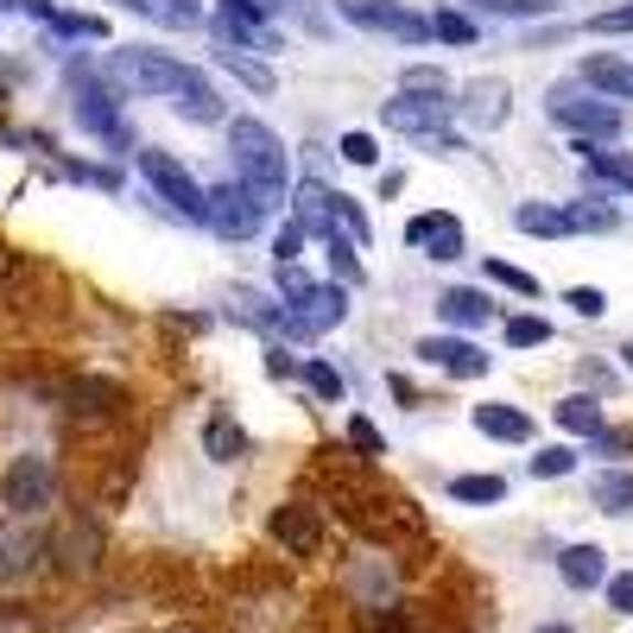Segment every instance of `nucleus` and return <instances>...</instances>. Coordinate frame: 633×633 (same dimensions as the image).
Segmentation results:
<instances>
[{
  "label": "nucleus",
  "mask_w": 633,
  "mask_h": 633,
  "mask_svg": "<svg viewBox=\"0 0 633 633\" xmlns=\"http://www.w3.org/2000/svg\"><path fill=\"white\" fill-rule=\"evenodd\" d=\"M108 70L121 76L127 89H140V96H177V114H190V121H222V96L203 83L190 64H177L165 51H114V64Z\"/></svg>",
  "instance_id": "obj_1"
},
{
  "label": "nucleus",
  "mask_w": 633,
  "mask_h": 633,
  "mask_svg": "<svg viewBox=\"0 0 633 633\" xmlns=\"http://www.w3.org/2000/svg\"><path fill=\"white\" fill-rule=\"evenodd\" d=\"M228 152H234L241 177L260 190V203L273 209L285 197V146H279V133L266 121H253V114H234L228 121Z\"/></svg>",
  "instance_id": "obj_2"
},
{
  "label": "nucleus",
  "mask_w": 633,
  "mask_h": 633,
  "mask_svg": "<svg viewBox=\"0 0 633 633\" xmlns=\"http://www.w3.org/2000/svg\"><path fill=\"white\" fill-rule=\"evenodd\" d=\"M260 216H266V203H260L253 184H216V190H209V209H203V222L216 228L222 241H248L253 228H260Z\"/></svg>",
  "instance_id": "obj_3"
},
{
  "label": "nucleus",
  "mask_w": 633,
  "mask_h": 633,
  "mask_svg": "<svg viewBox=\"0 0 633 633\" xmlns=\"http://www.w3.org/2000/svg\"><path fill=\"white\" fill-rule=\"evenodd\" d=\"M140 172H146V184H152V190H159L165 203H172L177 216H197V222H203V209H209V190H203L197 177L184 172V165H177L172 152H152V146H146V152H140Z\"/></svg>",
  "instance_id": "obj_4"
},
{
  "label": "nucleus",
  "mask_w": 633,
  "mask_h": 633,
  "mask_svg": "<svg viewBox=\"0 0 633 633\" xmlns=\"http://www.w3.org/2000/svg\"><path fill=\"white\" fill-rule=\"evenodd\" d=\"M0 494H7L13 513H45V506H57V469H51V456H13Z\"/></svg>",
  "instance_id": "obj_5"
},
{
  "label": "nucleus",
  "mask_w": 633,
  "mask_h": 633,
  "mask_svg": "<svg viewBox=\"0 0 633 633\" xmlns=\"http://www.w3.org/2000/svg\"><path fill=\"white\" fill-rule=\"evenodd\" d=\"M336 13L354 25H368V32H393V39H430V20H418V13H405L400 0H336Z\"/></svg>",
  "instance_id": "obj_6"
},
{
  "label": "nucleus",
  "mask_w": 633,
  "mask_h": 633,
  "mask_svg": "<svg viewBox=\"0 0 633 633\" xmlns=\"http://www.w3.org/2000/svg\"><path fill=\"white\" fill-rule=\"evenodd\" d=\"M380 121L393 127V133H437V127L450 121V101L444 96H418V89H400V96L380 101Z\"/></svg>",
  "instance_id": "obj_7"
},
{
  "label": "nucleus",
  "mask_w": 633,
  "mask_h": 633,
  "mask_svg": "<svg viewBox=\"0 0 633 633\" xmlns=\"http://www.w3.org/2000/svg\"><path fill=\"white\" fill-rule=\"evenodd\" d=\"M266 532H273V545H285L292 557H310L324 545V513L310 501H285L273 520H266Z\"/></svg>",
  "instance_id": "obj_8"
},
{
  "label": "nucleus",
  "mask_w": 633,
  "mask_h": 633,
  "mask_svg": "<svg viewBox=\"0 0 633 633\" xmlns=\"http://www.w3.org/2000/svg\"><path fill=\"white\" fill-rule=\"evenodd\" d=\"M412 354H418L425 368H444V374H456V380H481L488 361H494V354H481L476 342H462V336H425Z\"/></svg>",
  "instance_id": "obj_9"
},
{
  "label": "nucleus",
  "mask_w": 633,
  "mask_h": 633,
  "mask_svg": "<svg viewBox=\"0 0 633 633\" xmlns=\"http://www.w3.org/2000/svg\"><path fill=\"white\" fill-rule=\"evenodd\" d=\"M45 557V538L25 520H0V582H25Z\"/></svg>",
  "instance_id": "obj_10"
},
{
  "label": "nucleus",
  "mask_w": 633,
  "mask_h": 633,
  "mask_svg": "<svg viewBox=\"0 0 633 633\" xmlns=\"http://www.w3.org/2000/svg\"><path fill=\"white\" fill-rule=\"evenodd\" d=\"M405 241H412V248H425V260H462V222L444 216V209L412 216V222H405Z\"/></svg>",
  "instance_id": "obj_11"
},
{
  "label": "nucleus",
  "mask_w": 633,
  "mask_h": 633,
  "mask_svg": "<svg viewBox=\"0 0 633 633\" xmlns=\"http://www.w3.org/2000/svg\"><path fill=\"white\" fill-rule=\"evenodd\" d=\"M552 114L570 127L577 140H614V133H621V114H614L608 101H557Z\"/></svg>",
  "instance_id": "obj_12"
},
{
  "label": "nucleus",
  "mask_w": 633,
  "mask_h": 633,
  "mask_svg": "<svg viewBox=\"0 0 633 633\" xmlns=\"http://www.w3.org/2000/svg\"><path fill=\"white\" fill-rule=\"evenodd\" d=\"M469 418H476V430L481 437H494V444H532V418L526 412H520V405H476V412H469Z\"/></svg>",
  "instance_id": "obj_13"
},
{
  "label": "nucleus",
  "mask_w": 633,
  "mask_h": 633,
  "mask_svg": "<svg viewBox=\"0 0 633 633\" xmlns=\"http://www.w3.org/2000/svg\"><path fill=\"white\" fill-rule=\"evenodd\" d=\"M437 317L456 329H481L494 317V298H488V292H469V285H450V292L437 298Z\"/></svg>",
  "instance_id": "obj_14"
},
{
  "label": "nucleus",
  "mask_w": 633,
  "mask_h": 633,
  "mask_svg": "<svg viewBox=\"0 0 633 633\" xmlns=\"http://www.w3.org/2000/svg\"><path fill=\"white\" fill-rule=\"evenodd\" d=\"M557 577L570 582V589H602L608 582V552L602 545H570V552L557 557Z\"/></svg>",
  "instance_id": "obj_15"
},
{
  "label": "nucleus",
  "mask_w": 633,
  "mask_h": 633,
  "mask_svg": "<svg viewBox=\"0 0 633 633\" xmlns=\"http://www.w3.org/2000/svg\"><path fill=\"white\" fill-rule=\"evenodd\" d=\"M513 228H520V234L564 241V234H577V216H570V209H552V203H520V209H513Z\"/></svg>",
  "instance_id": "obj_16"
},
{
  "label": "nucleus",
  "mask_w": 633,
  "mask_h": 633,
  "mask_svg": "<svg viewBox=\"0 0 633 633\" xmlns=\"http://www.w3.org/2000/svg\"><path fill=\"white\" fill-rule=\"evenodd\" d=\"M582 83L614 101H633V64L627 57H582Z\"/></svg>",
  "instance_id": "obj_17"
},
{
  "label": "nucleus",
  "mask_w": 633,
  "mask_h": 633,
  "mask_svg": "<svg viewBox=\"0 0 633 633\" xmlns=\"http://www.w3.org/2000/svg\"><path fill=\"white\" fill-rule=\"evenodd\" d=\"M203 450H209V462H241V456H248V430L234 425L228 412H209V425H203Z\"/></svg>",
  "instance_id": "obj_18"
},
{
  "label": "nucleus",
  "mask_w": 633,
  "mask_h": 633,
  "mask_svg": "<svg viewBox=\"0 0 633 633\" xmlns=\"http://www.w3.org/2000/svg\"><path fill=\"white\" fill-rule=\"evenodd\" d=\"M298 228L304 234H336V197H329L324 184H298Z\"/></svg>",
  "instance_id": "obj_19"
},
{
  "label": "nucleus",
  "mask_w": 633,
  "mask_h": 633,
  "mask_svg": "<svg viewBox=\"0 0 633 633\" xmlns=\"http://www.w3.org/2000/svg\"><path fill=\"white\" fill-rule=\"evenodd\" d=\"M552 418L570 430V437H596V430H602V400H589V393H570V400H557V405H552Z\"/></svg>",
  "instance_id": "obj_20"
},
{
  "label": "nucleus",
  "mask_w": 633,
  "mask_h": 633,
  "mask_svg": "<svg viewBox=\"0 0 633 633\" xmlns=\"http://www.w3.org/2000/svg\"><path fill=\"white\" fill-rule=\"evenodd\" d=\"M70 412L108 418V412H121V386H108V380H76V386H70Z\"/></svg>",
  "instance_id": "obj_21"
},
{
  "label": "nucleus",
  "mask_w": 633,
  "mask_h": 633,
  "mask_svg": "<svg viewBox=\"0 0 633 633\" xmlns=\"http://www.w3.org/2000/svg\"><path fill=\"white\" fill-rule=\"evenodd\" d=\"M589 494H596V506H602V513H627V506H633V476L602 469V476L589 481Z\"/></svg>",
  "instance_id": "obj_22"
},
{
  "label": "nucleus",
  "mask_w": 633,
  "mask_h": 633,
  "mask_svg": "<svg viewBox=\"0 0 633 633\" xmlns=\"http://www.w3.org/2000/svg\"><path fill=\"white\" fill-rule=\"evenodd\" d=\"M450 501L494 506V501H506V481H501V476H456V481H450Z\"/></svg>",
  "instance_id": "obj_23"
},
{
  "label": "nucleus",
  "mask_w": 633,
  "mask_h": 633,
  "mask_svg": "<svg viewBox=\"0 0 633 633\" xmlns=\"http://www.w3.org/2000/svg\"><path fill=\"white\" fill-rule=\"evenodd\" d=\"M430 39H444V45H476V39H481V25L469 20V13L444 7V13H430Z\"/></svg>",
  "instance_id": "obj_24"
},
{
  "label": "nucleus",
  "mask_w": 633,
  "mask_h": 633,
  "mask_svg": "<svg viewBox=\"0 0 633 633\" xmlns=\"http://www.w3.org/2000/svg\"><path fill=\"white\" fill-rule=\"evenodd\" d=\"M506 349H545V342H552V324H545V317H506Z\"/></svg>",
  "instance_id": "obj_25"
},
{
  "label": "nucleus",
  "mask_w": 633,
  "mask_h": 633,
  "mask_svg": "<svg viewBox=\"0 0 633 633\" xmlns=\"http://www.w3.org/2000/svg\"><path fill=\"white\" fill-rule=\"evenodd\" d=\"M304 386H310L317 400H329V405H342V400H349V386H342V374H336L329 361H304Z\"/></svg>",
  "instance_id": "obj_26"
},
{
  "label": "nucleus",
  "mask_w": 633,
  "mask_h": 633,
  "mask_svg": "<svg viewBox=\"0 0 633 633\" xmlns=\"http://www.w3.org/2000/svg\"><path fill=\"white\" fill-rule=\"evenodd\" d=\"M216 64H222L228 76H241L248 89H260V96L273 89V70H266V64H253V57H241V51H216Z\"/></svg>",
  "instance_id": "obj_27"
},
{
  "label": "nucleus",
  "mask_w": 633,
  "mask_h": 633,
  "mask_svg": "<svg viewBox=\"0 0 633 633\" xmlns=\"http://www.w3.org/2000/svg\"><path fill=\"white\" fill-rule=\"evenodd\" d=\"M570 469H577V450H570V444H545V450L532 456V476L538 481H557V476H570Z\"/></svg>",
  "instance_id": "obj_28"
},
{
  "label": "nucleus",
  "mask_w": 633,
  "mask_h": 633,
  "mask_svg": "<svg viewBox=\"0 0 633 633\" xmlns=\"http://www.w3.org/2000/svg\"><path fill=\"white\" fill-rule=\"evenodd\" d=\"M488 279H494V285H506L513 298H538V292H545V285H538L532 273H520V266H506V260H488Z\"/></svg>",
  "instance_id": "obj_29"
},
{
  "label": "nucleus",
  "mask_w": 633,
  "mask_h": 633,
  "mask_svg": "<svg viewBox=\"0 0 633 633\" xmlns=\"http://www.w3.org/2000/svg\"><path fill=\"white\" fill-rule=\"evenodd\" d=\"M476 121L481 127H501L506 121V83H481V89H476Z\"/></svg>",
  "instance_id": "obj_30"
},
{
  "label": "nucleus",
  "mask_w": 633,
  "mask_h": 633,
  "mask_svg": "<svg viewBox=\"0 0 633 633\" xmlns=\"http://www.w3.org/2000/svg\"><path fill=\"white\" fill-rule=\"evenodd\" d=\"M400 89H418V96H444L450 83H444V70H430V64H405Z\"/></svg>",
  "instance_id": "obj_31"
},
{
  "label": "nucleus",
  "mask_w": 633,
  "mask_h": 633,
  "mask_svg": "<svg viewBox=\"0 0 633 633\" xmlns=\"http://www.w3.org/2000/svg\"><path fill=\"white\" fill-rule=\"evenodd\" d=\"M329 266H336L342 285H361V260H354V248L342 241V234H329Z\"/></svg>",
  "instance_id": "obj_32"
},
{
  "label": "nucleus",
  "mask_w": 633,
  "mask_h": 633,
  "mask_svg": "<svg viewBox=\"0 0 633 633\" xmlns=\"http://www.w3.org/2000/svg\"><path fill=\"white\" fill-rule=\"evenodd\" d=\"M564 304H570L577 317H589V324H596V317H602V310H608V298H602V292H596V285H570V292H564Z\"/></svg>",
  "instance_id": "obj_33"
},
{
  "label": "nucleus",
  "mask_w": 633,
  "mask_h": 633,
  "mask_svg": "<svg viewBox=\"0 0 633 633\" xmlns=\"http://www.w3.org/2000/svg\"><path fill=\"white\" fill-rule=\"evenodd\" d=\"M570 216H577V234H582V228H596V234H608V228L621 222V216H614V209H608V203H596V209H589V203H577V209H570Z\"/></svg>",
  "instance_id": "obj_34"
},
{
  "label": "nucleus",
  "mask_w": 633,
  "mask_h": 633,
  "mask_svg": "<svg viewBox=\"0 0 633 633\" xmlns=\"http://www.w3.org/2000/svg\"><path fill=\"white\" fill-rule=\"evenodd\" d=\"M342 159H349V165H374L380 159L374 133H342Z\"/></svg>",
  "instance_id": "obj_35"
},
{
  "label": "nucleus",
  "mask_w": 633,
  "mask_h": 633,
  "mask_svg": "<svg viewBox=\"0 0 633 633\" xmlns=\"http://www.w3.org/2000/svg\"><path fill=\"white\" fill-rule=\"evenodd\" d=\"M602 589H608V608H614V614H633V570H621V577H608Z\"/></svg>",
  "instance_id": "obj_36"
},
{
  "label": "nucleus",
  "mask_w": 633,
  "mask_h": 633,
  "mask_svg": "<svg viewBox=\"0 0 633 633\" xmlns=\"http://www.w3.org/2000/svg\"><path fill=\"white\" fill-rule=\"evenodd\" d=\"M488 13H506V20H532V13H545L552 0H481Z\"/></svg>",
  "instance_id": "obj_37"
},
{
  "label": "nucleus",
  "mask_w": 633,
  "mask_h": 633,
  "mask_svg": "<svg viewBox=\"0 0 633 633\" xmlns=\"http://www.w3.org/2000/svg\"><path fill=\"white\" fill-rule=\"evenodd\" d=\"M349 437H354V450H368V456L386 450V444H380V430L368 425V418H349Z\"/></svg>",
  "instance_id": "obj_38"
},
{
  "label": "nucleus",
  "mask_w": 633,
  "mask_h": 633,
  "mask_svg": "<svg viewBox=\"0 0 633 633\" xmlns=\"http://www.w3.org/2000/svg\"><path fill=\"white\" fill-rule=\"evenodd\" d=\"M0 633H39L32 608H0Z\"/></svg>",
  "instance_id": "obj_39"
},
{
  "label": "nucleus",
  "mask_w": 633,
  "mask_h": 633,
  "mask_svg": "<svg viewBox=\"0 0 633 633\" xmlns=\"http://www.w3.org/2000/svg\"><path fill=\"white\" fill-rule=\"evenodd\" d=\"M298 248H304V228L285 222V228H279V241H273V253H279V260H298Z\"/></svg>",
  "instance_id": "obj_40"
},
{
  "label": "nucleus",
  "mask_w": 633,
  "mask_h": 633,
  "mask_svg": "<svg viewBox=\"0 0 633 633\" xmlns=\"http://www.w3.org/2000/svg\"><path fill=\"white\" fill-rule=\"evenodd\" d=\"M596 32H633V7H614V13H596Z\"/></svg>",
  "instance_id": "obj_41"
},
{
  "label": "nucleus",
  "mask_w": 633,
  "mask_h": 633,
  "mask_svg": "<svg viewBox=\"0 0 633 633\" xmlns=\"http://www.w3.org/2000/svg\"><path fill=\"white\" fill-rule=\"evenodd\" d=\"M266 374H273V380H292V374H298V361H292L285 349H273V354H266Z\"/></svg>",
  "instance_id": "obj_42"
},
{
  "label": "nucleus",
  "mask_w": 633,
  "mask_h": 633,
  "mask_svg": "<svg viewBox=\"0 0 633 633\" xmlns=\"http://www.w3.org/2000/svg\"><path fill=\"white\" fill-rule=\"evenodd\" d=\"M336 216H342V222H349V234H354V241H361V234H368V222H361V209H354L349 197H336Z\"/></svg>",
  "instance_id": "obj_43"
},
{
  "label": "nucleus",
  "mask_w": 633,
  "mask_h": 633,
  "mask_svg": "<svg viewBox=\"0 0 633 633\" xmlns=\"http://www.w3.org/2000/svg\"><path fill=\"white\" fill-rule=\"evenodd\" d=\"M172 13L177 20H197V0H172Z\"/></svg>",
  "instance_id": "obj_44"
},
{
  "label": "nucleus",
  "mask_w": 633,
  "mask_h": 633,
  "mask_svg": "<svg viewBox=\"0 0 633 633\" xmlns=\"http://www.w3.org/2000/svg\"><path fill=\"white\" fill-rule=\"evenodd\" d=\"M7 273H13V260H7V248H0V279H7Z\"/></svg>",
  "instance_id": "obj_45"
},
{
  "label": "nucleus",
  "mask_w": 633,
  "mask_h": 633,
  "mask_svg": "<svg viewBox=\"0 0 633 633\" xmlns=\"http://www.w3.org/2000/svg\"><path fill=\"white\" fill-rule=\"evenodd\" d=\"M621 361H627V368H633V342H627V349H621Z\"/></svg>",
  "instance_id": "obj_46"
},
{
  "label": "nucleus",
  "mask_w": 633,
  "mask_h": 633,
  "mask_svg": "<svg viewBox=\"0 0 633 633\" xmlns=\"http://www.w3.org/2000/svg\"><path fill=\"white\" fill-rule=\"evenodd\" d=\"M538 633H577V627H538Z\"/></svg>",
  "instance_id": "obj_47"
}]
</instances>
